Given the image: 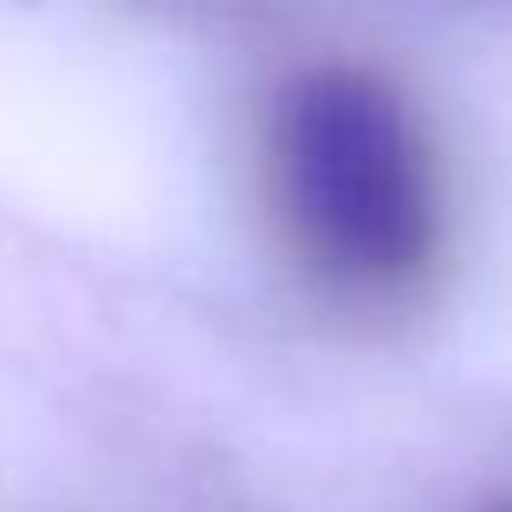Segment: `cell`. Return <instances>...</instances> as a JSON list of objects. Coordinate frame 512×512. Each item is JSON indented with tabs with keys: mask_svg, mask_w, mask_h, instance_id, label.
<instances>
[{
	"mask_svg": "<svg viewBox=\"0 0 512 512\" xmlns=\"http://www.w3.org/2000/svg\"><path fill=\"white\" fill-rule=\"evenodd\" d=\"M266 182L292 260L338 299H402L441 247V201L409 104L344 59L305 65L266 117Z\"/></svg>",
	"mask_w": 512,
	"mask_h": 512,
	"instance_id": "6da1fadb",
	"label": "cell"
}]
</instances>
